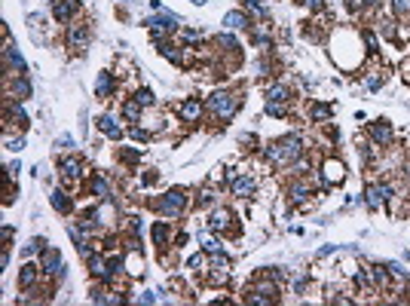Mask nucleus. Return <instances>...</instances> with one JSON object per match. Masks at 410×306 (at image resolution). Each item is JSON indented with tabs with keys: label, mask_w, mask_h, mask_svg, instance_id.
<instances>
[{
	"label": "nucleus",
	"mask_w": 410,
	"mask_h": 306,
	"mask_svg": "<svg viewBox=\"0 0 410 306\" xmlns=\"http://www.w3.org/2000/svg\"><path fill=\"white\" fill-rule=\"evenodd\" d=\"M300 153H303V144H300L297 135H288V138H282V141L270 144V147L263 150V156L270 159L273 166H291V163L300 159Z\"/></svg>",
	"instance_id": "nucleus-1"
},
{
	"label": "nucleus",
	"mask_w": 410,
	"mask_h": 306,
	"mask_svg": "<svg viewBox=\"0 0 410 306\" xmlns=\"http://www.w3.org/2000/svg\"><path fill=\"white\" fill-rule=\"evenodd\" d=\"M239 95H233V92H211L208 95V101H205V107L211 114H215L218 120H224V122H230L236 114H239Z\"/></svg>",
	"instance_id": "nucleus-2"
},
{
	"label": "nucleus",
	"mask_w": 410,
	"mask_h": 306,
	"mask_svg": "<svg viewBox=\"0 0 410 306\" xmlns=\"http://www.w3.org/2000/svg\"><path fill=\"white\" fill-rule=\"evenodd\" d=\"M184 205H187V193L184 190H169L163 199L156 202V208L166 214V218H177V214L184 211Z\"/></svg>",
	"instance_id": "nucleus-3"
},
{
	"label": "nucleus",
	"mask_w": 410,
	"mask_h": 306,
	"mask_svg": "<svg viewBox=\"0 0 410 306\" xmlns=\"http://www.w3.org/2000/svg\"><path fill=\"white\" fill-rule=\"evenodd\" d=\"M64 40H67L70 49H86L89 40H92V28H89V22H74V25H67Z\"/></svg>",
	"instance_id": "nucleus-4"
},
{
	"label": "nucleus",
	"mask_w": 410,
	"mask_h": 306,
	"mask_svg": "<svg viewBox=\"0 0 410 306\" xmlns=\"http://www.w3.org/2000/svg\"><path fill=\"white\" fill-rule=\"evenodd\" d=\"M144 25L153 31V37L159 40L163 34H172L177 28V15L175 12H159V15H150V19H144Z\"/></svg>",
	"instance_id": "nucleus-5"
},
{
	"label": "nucleus",
	"mask_w": 410,
	"mask_h": 306,
	"mask_svg": "<svg viewBox=\"0 0 410 306\" xmlns=\"http://www.w3.org/2000/svg\"><path fill=\"white\" fill-rule=\"evenodd\" d=\"M392 199V187L389 184H370L367 190H364V202H367V208H383V202H389Z\"/></svg>",
	"instance_id": "nucleus-6"
},
{
	"label": "nucleus",
	"mask_w": 410,
	"mask_h": 306,
	"mask_svg": "<svg viewBox=\"0 0 410 306\" xmlns=\"http://www.w3.org/2000/svg\"><path fill=\"white\" fill-rule=\"evenodd\" d=\"M230 190H233V196H239V199H248V196H254L257 184H254L248 175H239V178H236V172H230Z\"/></svg>",
	"instance_id": "nucleus-7"
},
{
	"label": "nucleus",
	"mask_w": 410,
	"mask_h": 306,
	"mask_svg": "<svg viewBox=\"0 0 410 306\" xmlns=\"http://www.w3.org/2000/svg\"><path fill=\"white\" fill-rule=\"evenodd\" d=\"M3 34H6V46H3V61H6V67L15 70V74H25L28 64H25V59L19 56V52H15V46H12V40H9V28H6Z\"/></svg>",
	"instance_id": "nucleus-8"
},
{
	"label": "nucleus",
	"mask_w": 410,
	"mask_h": 306,
	"mask_svg": "<svg viewBox=\"0 0 410 306\" xmlns=\"http://www.w3.org/2000/svg\"><path fill=\"white\" fill-rule=\"evenodd\" d=\"M40 269H43V273H59V269H61V251L59 248L40 251Z\"/></svg>",
	"instance_id": "nucleus-9"
},
{
	"label": "nucleus",
	"mask_w": 410,
	"mask_h": 306,
	"mask_svg": "<svg viewBox=\"0 0 410 306\" xmlns=\"http://www.w3.org/2000/svg\"><path fill=\"white\" fill-rule=\"evenodd\" d=\"M266 101L273 104H291V89L285 83H273L270 89H266Z\"/></svg>",
	"instance_id": "nucleus-10"
},
{
	"label": "nucleus",
	"mask_w": 410,
	"mask_h": 306,
	"mask_svg": "<svg viewBox=\"0 0 410 306\" xmlns=\"http://www.w3.org/2000/svg\"><path fill=\"white\" fill-rule=\"evenodd\" d=\"M6 125H19V129H28V114L22 111L19 104L6 101Z\"/></svg>",
	"instance_id": "nucleus-11"
},
{
	"label": "nucleus",
	"mask_w": 410,
	"mask_h": 306,
	"mask_svg": "<svg viewBox=\"0 0 410 306\" xmlns=\"http://www.w3.org/2000/svg\"><path fill=\"white\" fill-rule=\"evenodd\" d=\"M77 9H80V0H59V3H56V19L61 25H67L70 15H74Z\"/></svg>",
	"instance_id": "nucleus-12"
},
{
	"label": "nucleus",
	"mask_w": 410,
	"mask_h": 306,
	"mask_svg": "<svg viewBox=\"0 0 410 306\" xmlns=\"http://www.w3.org/2000/svg\"><path fill=\"white\" fill-rule=\"evenodd\" d=\"M322 178H325V184H340V181H343V163L328 159L325 169H322Z\"/></svg>",
	"instance_id": "nucleus-13"
},
{
	"label": "nucleus",
	"mask_w": 410,
	"mask_h": 306,
	"mask_svg": "<svg viewBox=\"0 0 410 306\" xmlns=\"http://www.w3.org/2000/svg\"><path fill=\"white\" fill-rule=\"evenodd\" d=\"M370 138L377 141V144H383V147H386V144L392 141V129H389V122H386V120L370 122Z\"/></svg>",
	"instance_id": "nucleus-14"
},
{
	"label": "nucleus",
	"mask_w": 410,
	"mask_h": 306,
	"mask_svg": "<svg viewBox=\"0 0 410 306\" xmlns=\"http://www.w3.org/2000/svg\"><path fill=\"white\" fill-rule=\"evenodd\" d=\"M199 117H202V101L190 98V101L181 104V120H184V122H196Z\"/></svg>",
	"instance_id": "nucleus-15"
},
{
	"label": "nucleus",
	"mask_w": 410,
	"mask_h": 306,
	"mask_svg": "<svg viewBox=\"0 0 410 306\" xmlns=\"http://www.w3.org/2000/svg\"><path fill=\"white\" fill-rule=\"evenodd\" d=\"M114 89H117L114 74H108V70H104V74H98V83H95V95H98V98H111Z\"/></svg>",
	"instance_id": "nucleus-16"
},
{
	"label": "nucleus",
	"mask_w": 410,
	"mask_h": 306,
	"mask_svg": "<svg viewBox=\"0 0 410 306\" xmlns=\"http://www.w3.org/2000/svg\"><path fill=\"white\" fill-rule=\"evenodd\" d=\"M230 221H233V214H230L227 208H218V211H211V214H208V227H211V230H218V233L227 230Z\"/></svg>",
	"instance_id": "nucleus-17"
},
{
	"label": "nucleus",
	"mask_w": 410,
	"mask_h": 306,
	"mask_svg": "<svg viewBox=\"0 0 410 306\" xmlns=\"http://www.w3.org/2000/svg\"><path fill=\"white\" fill-rule=\"evenodd\" d=\"M98 129L108 135V138H114V141H119L122 138V129L117 125V120L114 117H98Z\"/></svg>",
	"instance_id": "nucleus-18"
},
{
	"label": "nucleus",
	"mask_w": 410,
	"mask_h": 306,
	"mask_svg": "<svg viewBox=\"0 0 410 306\" xmlns=\"http://www.w3.org/2000/svg\"><path fill=\"white\" fill-rule=\"evenodd\" d=\"M43 273L40 266H34V263H25L22 266V273H19V288H31L34 282H37V276Z\"/></svg>",
	"instance_id": "nucleus-19"
},
{
	"label": "nucleus",
	"mask_w": 410,
	"mask_h": 306,
	"mask_svg": "<svg viewBox=\"0 0 410 306\" xmlns=\"http://www.w3.org/2000/svg\"><path fill=\"white\" fill-rule=\"evenodd\" d=\"M224 25H227L230 31H242V28H248V15L239 12V9H233V12L224 15Z\"/></svg>",
	"instance_id": "nucleus-20"
},
{
	"label": "nucleus",
	"mask_w": 410,
	"mask_h": 306,
	"mask_svg": "<svg viewBox=\"0 0 410 306\" xmlns=\"http://www.w3.org/2000/svg\"><path fill=\"white\" fill-rule=\"evenodd\" d=\"M89 193H95V196H98V199H111V184H108V181H104V178H101V175H95V178H92V181H89Z\"/></svg>",
	"instance_id": "nucleus-21"
},
{
	"label": "nucleus",
	"mask_w": 410,
	"mask_h": 306,
	"mask_svg": "<svg viewBox=\"0 0 410 306\" xmlns=\"http://www.w3.org/2000/svg\"><path fill=\"white\" fill-rule=\"evenodd\" d=\"M49 202H52V208H56L59 214H67V211H70V199H67V193H64V190H52Z\"/></svg>",
	"instance_id": "nucleus-22"
},
{
	"label": "nucleus",
	"mask_w": 410,
	"mask_h": 306,
	"mask_svg": "<svg viewBox=\"0 0 410 306\" xmlns=\"http://www.w3.org/2000/svg\"><path fill=\"white\" fill-rule=\"evenodd\" d=\"M61 175H64V181H67V178H80V175H83V163H80V159H74V156L61 159Z\"/></svg>",
	"instance_id": "nucleus-23"
},
{
	"label": "nucleus",
	"mask_w": 410,
	"mask_h": 306,
	"mask_svg": "<svg viewBox=\"0 0 410 306\" xmlns=\"http://www.w3.org/2000/svg\"><path fill=\"white\" fill-rule=\"evenodd\" d=\"M89 269H92V276H98V279H104V282H111V273H108V263H104L98 254H92L89 257Z\"/></svg>",
	"instance_id": "nucleus-24"
},
{
	"label": "nucleus",
	"mask_w": 410,
	"mask_h": 306,
	"mask_svg": "<svg viewBox=\"0 0 410 306\" xmlns=\"http://www.w3.org/2000/svg\"><path fill=\"white\" fill-rule=\"evenodd\" d=\"M12 95L19 98V101H22V98H31V83H28V80H25L22 74L12 80Z\"/></svg>",
	"instance_id": "nucleus-25"
},
{
	"label": "nucleus",
	"mask_w": 410,
	"mask_h": 306,
	"mask_svg": "<svg viewBox=\"0 0 410 306\" xmlns=\"http://www.w3.org/2000/svg\"><path fill=\"white\" fill-rule=\"evenodd\" d=\"M141 107H144V104H141V101H135V98H132V101H126V104H122V117L135 122V120L141 117Z\"/></svg>",
	"instance_id": "nucleus-26"
},
{
	"label": "nucleus",
	"mask_w": 410,
	"mask_h": 306,
	"mask_svg": "<svg viewBox=\"0 0 410 306\" xmlns=\"http://www.w3.org/2000/svg\"><path fill=\"white\" fill-rule=\"evenodd\" d=\"M159 52H163V56H166L169 61H175V64H184V56H181V52H177L172 43H159Z\"/></svg>",
	"instance_id": "nucleus-27"
},
{
	"label": "nucleus",
	"mask_w": 410,
	"mask_h": 306,
	"mask_svg": "<svg viewBox=\"0 0 410 306\" xmlns=\"http://www.w3.org/2000/svg\"><path fill=\"white\" fill-rule=\"evenodd\" d=\"M153 242H156V245H166V242H169V224H163V221L153 224Z\"/></svg>",
	"instance_id": "nucleus-28"
},
{
	"label": "nucleus",
	"mask_w": 410,
	"mask_h": 306,
	"mask_svg": "<svg viewBox=\"0 0 410 306\" xmlns=\"http://www.w3.org/2000/svg\"><path fill=\"white\" fill-rule=\"evenodd\" d=\"M386 273H392V276H395V279H401V282H407V269L398 263V260H389L386 263Z\"/></svg>",
	"instance_id": "nucleus-29"
},
{
	"label": "nucleus",
	"mask_w": 410,
	"mask_h": 306,
	"mask_svg": "<svg viewBox=\"0 0 410 306\" xmlns=\"http://www.w3.org/2000/svg\"><path fill=\"white\" fill-rule=\"evenodd\" d=\"M215 43L218 46H227V49H239V40L233 34H215Z\"/></svg>",
	"instance_id": "nucleus-30"
},
{
	"label": "nucleus",
	"mask_w": 410,
	"mask_h": 306,
	"mask_svg": "<svg viewBox=\"0 0 410 306\" xmlns=\"http://www.w3.org/2000/svg\"><path fill=\"white\" fill-rule=\"evenodd\" d=\"M263 111L270 114V117H288V104H273V101H266Z\"/></svg>",
	"instance_id": "nucleus-31"
},
{
	"label": "nucleus",
	"mask_w": 410,
	"mask_h": 306,
	"mask_svg": "<svg viewBox=\"0 0 410 306\" xmlns=\"http://www.w3.org/2000/svg\"><path fill=\"white\" fill-rule=\"evenodd\" d=\"M43 245H46V239H31L25 248H22V257H31V254H37V251H43Z\"/></svg>",
	"instance_id": "nucleus-32"
},
{
	"label": "nucleus",
	"mask_w": 410,
	"mask_h": 306,
	"mask_svg": "<svg viewBox=\"0 0 410 306\" xmlns=\"http://www.w3.org/2000/svg\"><path fill=\"white\" fill-rule=\"evenodd\" d=\"M309 117H312V120H328V117H331V107H328V104H312V107H309Z\"/></svg>",
	"instance_id": "nucleus-33"
},
{
	"label": "nucleus",
	"mask_w": 410,
	"mask_h": 306,
	"mask_svg": "<svg viewBox=\"0 0 410 306\" xmlns=\"http://www.w3.org/2000/svg\"><path fill=\"white\" fill-rule=\"evenodd\" d=\"M288 193H291V199H294V202H303V199L309 196V187H306V184H294Z\"/></svg>",
	"instance_id": "nucleus-34"
},
{
	"label": "nucleus",
	"mask_w": 410,
	"mask_h": 306,
	"mask_svg": "<svg viewBox=\"0 0 410 306\" xmlns=\"http://www.w3.org/2000/svg\"><path fill=\"white\" fill-rule=\"evenodd\" d=\"M202 248L208 251V254H215V251H221V239H211V236H202Z\"/></svg>",
	"instance_id": "nucleus-35"
},
{
	"label": "nucleus",
	"mask_w": 410,
	"mask_h": 306,
	"mask_svg": "<svg viewBox=\"0 0 410 306\" xmlns=\"http://www.w3.org/2000/svg\"><path fill=\"white\" fill-rule=\"evenodd\" d=\"M135 101H141L144 107H150V104H153V92H150V89H138V92H135Z\"/></svg>",
	"instance_id": "nucleus-36"
},
{
	"label": "nucleus",
	"mask_w": 410,
	"mask_h": 306,
	"mask_svg": "<svg viewBox=\"0 0 410 306\" xmlns=\"http://www.w3.org/2000/svg\"><path fill=\"white\" fill-rule=\"evenodd\" d=\"M361 40L367 43V52H380V46H377V37H373L370 31H361Z\"/></svg>",
	"instance_id": "nucleus-37"
},
{
	"label": "nucleus",
	"mask_w": 410,
	"mask_h": 306,
	"mask_svg": "<svg viewBox=\"0 0 410 306\" xmlns=\"http://www.w3.org/2000/svg\"><path fill=\"white\" fill-rule=\"evenodd\" d=\"M395 12H398V19H407L410 15V0H395Z\"/></svg>",
	"instance_id": "nucleus-38"
},
{
	"label": "nucleus",
	"mask_w": 410,
	"mask_h": 306,
	"mask_svg": "<svg viewBox=\"0 0 410 306\" xmlns=\"http://www.w3.org/2000/svg\"><path fill=\"white\" fill-rule=\"evenodd\" d=\"M56 147H59V150H70V147H74V138H70V135H61V138L56 141Z\"/></svg>",
	"instance_id": "nucleus-39"
},
{
	"label": "nucleus",
	"mask_w": 410,
	"mask_h": 306,
	"mask_svg": "<svg viewBox=\"0 0 410 306\" xmlns=\"http://www.w3.org/2000/svg\"><path fill=\"white\" fill-rule=\"evenodd\" d=\"M22 147H25V141H22V138H9V141H6V150H15V153H19Z\"/></svg>",
	"instance_id": "nucleus-40"
},
{
	"label": "nucleus",
	"mask_w": 410,
	"mask_h": 306,
	"mask_svg": "<svg viewBox=\"0 0 410 306\" xmlns=\"http://www.w3.org/2000/svg\"><path fill=\"white\" fill-rule=\"evenodd\" d=\"M211 199H215V193H211V190H202V193H199V205H211Z\"/></svg>",
	"instance_id": "nucleus-41"
},
{
	"label": "nucleus",
	"mask_w": 410,
	"mask_h": 306,
	"mask_svg": "<svg viewBox=\"0 0 410 306\" xmlns=\"http://www.w3.org/2000/svg\"><path fill=\"white\" fill-rule=\"evenodd\" d=\"M257 294H276V285H273V282H263V285L257 288Z\"/></svg>",
	"instance_id": "nucleus-42"
},
{
	"label": "nucleus",
	"mask_w": 410,
	"mask_h": 306,
	"mask_svg": "<svg viewBox=\"0 0 410 306\" xmlns=\"http://www.w3.org/2000/svg\"><path fill=\"white\" fill-rule=\"evenodd\" d=\"M306 6H309L312 12H322V9H325V0H306Z\"/></svg>",
	"instance_id": "nucleus-43"
},
{
	"label": "nucleus",
	"mask_w": 410,
	"mask_h": 306,
	"mask_svg": "<svg viewBox=\"0 0 410 306\" xmlns=\"http://www.w3.org/2000/svg\"><path fill=\"white\" fill-rule=\"evenodd\" d=\"M248 6H251L254 12H266V3H263V0H248Z\"/></svg>",
	"instance_id": "nucleus-44"
},
{
	"label": "nucleus",
	"mask_w": 410,
	"mask_h": 306,
	"mask_svg": "<svg viewBox=\"0 0 410 306\" xmlns=\"http://www.w3.org/2000/svg\"><path fill=\"white\" fill-rule=\"evenodd\" d=\"M202 260H205L202 254H193V257L187 260V266H193V269H199V266H202Z\"/></svg>",
	"instance_id": "nucleus-45"
},
{
	"label": "nucleus",
	"mask_w": 410,
	"mask_h": 306,
	"mask_svg": "<svg viewBox=\"0 0 410 306\" xmlns=\"http://www.w3.org/2000/svg\"><path fill=\"white\" fill-rule=\"evenodd\" d=\"M138 156H141V150H122V159H129V163H135Z\"/></svg>",
	"instance_id": "nucleus-46"
},
{
	"label": "nucleus",
	"mask_w": 410,
	"mask_h": 306,
	"mask_svg": "<svg viewBox=\"0 0 410 306\" xmlns=\"http://www.w3.org/2000/svg\"><path fill=\"white\" fill-rule=\"evenodd\" d=\"M383 86V77H367V89H380Z\"/></svg>",
	"instance_id": "nucleus-47"
},
{
	"label": "nucleus",
	"mask_w": 410,
	"mask_h": 306,
	"mask_svg": "<svg viewBox=\"0 0 410 306\" xmlns=\"http://www.w3.org/2000/svg\"><path fill=\"white\" fill-rule=\"evenodd\" d=\"M184 40H187V43H190V40H199V31H190V28H187V31H184Z\"/></svg>",
	"instance_id": "nucleus-48"
},
{
	"label": "nucleus",
	"mask_w": 410,
	"mask_h": 306,
	"mask_svg": "<svg viewBox=\"0 0 410 306\" xmlns=\"http://www.w3.org/2000/svg\"><path fill=\"white\" fill-rule=\"evenodd\" d=\"M132 138H135V141H144L147 132H144V129H132Z\"/></svg>",
	"instance_id": "nucleus-49"
},
{
	"label": "nucleus",
	"mask_w": 410,
	"mask_h": 306,
	"mask_svg": "<svg viewBox=\"0 0 410 306\" xmlns=\"http://www.w3.org/2000/svg\"><path fill=\"white\" fill-rule=\"evenodd\" d=\"M141 300H144V303H156V300H159V297H156V294H153V291H144V297H141Z\"/></svg>",
	"instance_id": "nucleus-50"
},
{
	"label": "nucleus",
	"mask_w": 410,
	"mask_h": 306,
	"mask_svg": "<svg viewBox=\"0 0 410 306\" xmlns=\"http://www.w3.org/2000/svg\"><path fill=\"white\" fill-rule=\"evenodd\" d=\"M9 239H12V227H3V242L9 245Z\"/></svg>",
	"instance_id": "nucleus-51"
},
{
	"label": "nucleus",
	"mask_w": 410,
	"mask_h": 306,
	"mask_svg": "<svg viewBox=\"0 0 410 306\" xmlns=\"http://www.w3.org/2000/svg\"><path fill=\"white\" fill-rule=\"evenodd\" d=\"M383 3V0H367V6H380Z\"/></svg>",
	"instance_id": "nucleus-52"
},
{
	"label": "nucleus",
	"mask_w": 410,
	"mask_h": 306,
	"mask_svg": "<svg viewBox=\"0 0 410 306\" xmlns=\"http://www.w3.org/2000/svg\"><path fill=\"white\" fill-rule=\"evenodd\" d=\"M404 172H407V181H410V163H407V169H404Z\"/></svg>",
	"instance_id": "nucleus-53"
},
{
	"label": "nucleus",
	"mask_w": 410,
	"mask_h": 306,
	"mask_svg": "<svg viewBox=\"0 0 410 306\" xmlns=\"http://www.w3.org/2000/svg\"><path fill=\"white\" fill-rule=\"evenodd\" d=\"M122 3H126V0H122Z\"/></svg>",
	"instance_id": "nucleus-54"
},
{
	"label": "nucleus",
	"mask_w": 410,
	"mask_h": 306,
	"mask_svg": "<svg viewBox=\"0 0 410 306\" xmlns=\"http://www.w3.org/2000/svg\"><path fill=\"white\" fill-rule=\"evenodd\" d=\"M303 3H306V0H303Z\"/></svg>",
	"instance_id": "nucleus-55"
}]
</instances>
